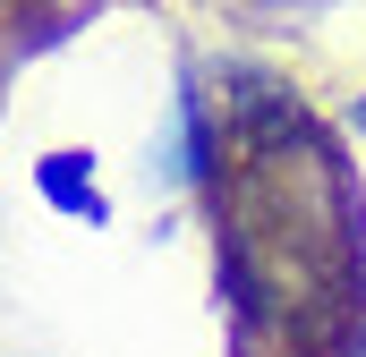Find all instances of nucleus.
Segmentation results:
<instances>
[{"mask_svg":"<svg viewBox=\"0 0 366 357\" xmlns=\"http://www.w3.org/2000/svg\"><path fill=\"white\" fill-rule=\"evenodd\" d=\"M350 357H358V349H350Z\"/></svg>","mask_w":366,"mask_h":357,"instance_id":"obj_4","label":"nucleus"},{"mask_svg":"<svg viewBox=\"0 0 366 357\" xmlns=\"http://www.w3.org/2000/svg\"><path fill=\"white\" fill-rule=\"evenodd\" d=\"M34 187H43V204H60V213H77V221H102V213H111L102 187H94V154H43V162H34Z\"/></svg>","mask_w":366,"mask_h":357,"instance_id":"obj_1","label":"nucleus"},{"mask_svg":"<svg viewBox=\"0 0 366 357\" xmlns=\"http://www.w3.org/2000/svg\"><path fill=\"white\" fill-rule=\"evenodd\" d=\"M34 9H43V0H0V34H9L17 17H34Z\"/></svg>","mask_w":366,"mask_h":357,"instance_id":"obj_2","label":"nucleus"},{"mask_svg":"<svg viewBox=\"0 0 366 357\" xmlns=\"http://www.w3.org/2000/svg\"><path fill=\"white\" fill-rule=\"evenodd\" d=\"M350 119H358V128H366V94H358V111H350Z\"/></svg>","mask_w":366,"mask_h":357,"instance_id":"obj_3","label":"nucleus"}]
</instances>
